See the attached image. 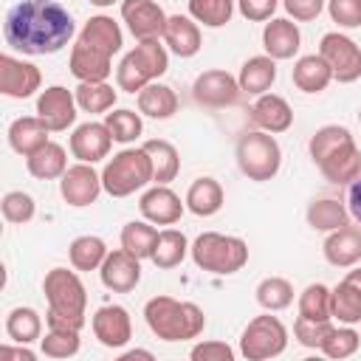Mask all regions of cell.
<instances>
[{
    "mask_svg": "<svg viewBox=\"0 0 361 361\" xmlns=\"http://www.w3.org/2000/svg\"><path fill=\"white\" fill-rule=\"evenodd\" d=\"M76 34L71 11L56 0H20L6 11V42L28 56H45L62 51Z\"/></svg>",
    "mask_w": 361,
    "mask_h": 361,
    "instance_id": "6da1fadb",
    "label": "cell"
},
{
    "mask_svg": "<svg viewBox=\"0 0 361 361\" xmlns=\"http://www.w3.org/2000/svg\"><path fill=\"white\" fill-rule=\"evenodd\" d=\"M307 152L319 172L330 183H353L361 175V149L353 138V133L341 124H324L310 135Z\"/></svg>",
    "mask_w": 361,
    "mask_h": 361,
    "instance_id": "7a4b0ae2",
    "label": "cell"
},
{
    "mask_svg": "<svg viewBox=\"0 0 361 361\" xmlns=\"http://www.w3.org/2000/svg\"><path fill=\"white\" fill-rule=\"evenodd\" d=\"M42 293L48 299V313H45L48 330H73V333H79L85 327L87 290H85L76 271L51 268L42 279Z\"/></svg>",
    "mask_w": 361,
    "mask_h": 361,
    "instance_id": "3957f363",
    "label": "cell"
},
{
    "mask_svg": "<svg viewBox=\"0 0 361 361\" xmlns=\"http://www.w3.org/2000/svg\"><path fill=\"white\" fill-rule=\"evenodd\" d=\"M144 319L161 341H189L197 338L206 327V316L195 302H180L164 293L144 305Z\"/></svg>",
    "mask_w": 361,
    "mask_h": 361,
    "instance_id": "277c9868",
    "label": "cell"
},
{
    "mask_svg": "<svg viewBox=\"0 0 361 361\" xmlns=\"http://www.w3.org/2000/svg\"><path fill=\"white\" fill-rule=\"evenodd\" d=\"M189 254H192V259L200 271H209V274H217V276L237 274L248 262L245 240L231 237V234H220V231L197 234L195 243L189 245Z\"/></svg>",
    "mask_w": 361,
    "mask_h": 361,
    "instance_id": "5b68a950",
    "label": "cell"
},
{
    "mask_svg": "<svg viewBox=\"0 0 361 361\" xmlns=\"http://www.w3.org/2000/svg\"><path fill=\"white\" fill-rule=\"evenodd\" d=\"M169 68V54L161 45V39H141L133 51L124 54V59L116 68V85L118 90L138 93L158 76H164Z\"/></svg>",
    "mask_w": 361,
    "mask_h": 361,
    "instance_id": "8992f818",
    "label": "cell"
},
{
    "mask_svg": "<svg viewBox=\"0 0 361 361\" xmlns=\"http://www.w3.org/2000/svg\"><path fill=\"white\" fill-rule=\"evenodd\" d=\"M152 180V161L144 147L116 152L102 169V186L110 197H127Z\"/></svg>",
    "mask_w": 361,
    "mask_h": 361,
    "instance_id": "52a82bcc",
    "label": "cell"
},
{
    "mask_svg": "<svg viewBox=\"0 0 361 361\" xmlns=\"http://www.w3.org/2000/svg\"><path fill=\"white\" fill-rule=\"evenodd\" d=\"M234 155H237L240 172L248 180H257V183L271 180L279 172V164H282V149H279L274 133H265V130L243 133L240 141H237Z\"/></svg>",
    "mask_w": 361,
    "mask_h": 361,
    "instance_id": "ba28073f",
    "label": "cell"
},
{
    "mask_svg": "<svg viewBox=\"0 0 361 361\" xmlns=\"http://www.w3.org/2000/svg\"><path fill=\"white\" fill-rule=\"evenodd\" d=\"M288 347V327L268 313L254 316L240 336V355L248 361H268L282 355Z\"/></svg>",
    "mask_w": 361,
    "mask_h": 361,
    "instance_id": "9c48e42d",
    "label": "cell"
},
{
    "mask_svg": "<svg viewBox=\"0 0 361 361\" xmlns=\"http://www.w3.org/2000/svg\"><path fill=\"white\" fill-rule=\"evenodd\" d=\"M319 54L330 65L336 82L350 85V82L361 79V45L355 39H350L347 34L327 31L319 42Z\"/></svg>",
    "mask_w": 361,
    "mask_h": 361,
    "instance_id": "30bf717a",
    "label": "cell"
},
{
    "mask_svg": "<svg viewBox=\"0 0 361 361\" xmlns=\"http://www.w3.org/2000/svg\"><path fill=\"white\" fill-rule=\"evenodd\" d=\"M68 68L79 82H107V76L113 71V54L96 42L76 37V42L71 48Z\"/></svg>",
    "mask_w": 361,
    "mask_h": 361,
    "instance_id": "8fae6325",
    "label": "cell"
},
{
    "mask_svg": "<svg viewBox=\"0 0 361 361\" xmlns=\"http://www.w3.org/2000/svg\"><path fill=\"white\" fill-rule=\"evenodd\" d=\"M121 20L130 34L141 39H161L166 31V11L155 0H121Z\"/></svg>",
    "mask_w": 361,
    "mask_h": 361,
    "instance_id": "7c38bea8",
    "label": "cell"
},
{
    "mask_svg": "<svg viewBox=\"0 0 361 361\" xmlns=\"http://www.w3.org/2000/svg\"><path fill=\"white\" fill-rule=\"evenodd\" d=\"M240 82L223 68L203 71L192 85V96L203 107H231L240 99Z\"/></svg>",
    "mask_w": 361,
    "mask_h": 361,
    "instance_id": "4fadbf2b",
    "label": "cell"
},
{
    "mask_svg": "<svg viewBox=\"0 0 361 361\" xmlns=\"http://www.w3.org/2000/svg\"><path fill=\"white\" fill-rule=\"evenodd\" d=\"M102 175L93 169V164H73L65 169V175L59 178V195L68 206L73 209H82V206H90L96 203L99 192H102Z\"/></svg>",
    "mask_w": 361,
    "mask_h": 361,
    "instance_id": "5bb4252c",
    "label": "cell"
},
{
    "mask_svg": "<svg viewBox=\"0 0 361 361\" xmlns=\"http://www.w3.org/2000/svg\"><path fill=\"white\" fill-rule=\"evenodd\" d=\"M42 73L34 62L17 59L11 54L0 56V93L8 99H28L39 90Z\"/></svg>",
    "mask_w": 361,
    "mask_h": 361,
    "instance_id": "9a60e30c",
    "label": "cell"
},
{
    "mask_svg": "<svg viewBox=\"0 0 361 361\" xmlns=\"http://www.w3.org/2000/svg\"><path fill=\"white\" fill-rule=\"evenodd\" d=\"M76 93L62 85H51L37 96V116L51 133H62L76 121Z\"/></svg>",
    "mask_w": 361,
    "mask_h": 361,
    "instance_id": "2e32d148",
    "label": "cell"
},
{
    "mask_svg": "<svg viewBox=\"0 0 361 361\" xmlns=\"http://www.w3.org/2000/svg\"><path fill=\"white\" fill-rule=\"evenodd\" d=\"M102 285L113 293H130L138 282H141V259L133 257L124 248H116L104 257L102 268H99Z\"/></svg>",
    "mask_w": 361,
    "mask_h": 361,
    "instance_id": "e0dca14e",
    "label": "cell"
},
{
    "mask_svg": "<svg viewBox=\"0 0 361 361\" xmlns=\"http://www.w3.org/2000/svg\"><path fill=\"white\" fill-rule=\"evenodd\" d=\"M90 324H93V336L107 350H118V347H124L133 338V322H130V313L121 305H104V307H99L93 313Z\"/></svg>",
    "mask_w": 361,
    "mask_h": 361,
    "instance_id": "ac0fdd59",
    "label": "cell"
},
{
    "mask_svg": "<svg viewBox=\"0 0 361 361\" xmlns=\"http://www.w3.org/2000/svg\"><path fill=\"white\" fill-rule=\"evenodd\" d=\"M183 206L180 197L166 186V183H155L149 186L141 200H138V209H141V217L149 220L152 226H175L183 214Z\"/></svg>",
    "mask_w": 361,
    "mask_h": 361,
    "instance_id": "d6986e66",
    "label": "cell"
},
{
    "mask_svg": "<svg viewBox=\"0 0 361 361\" xmlns=\"http://www.w3.org/2000/svg\"><path fill=\"white\" fill-rule=\"evenodd\" d=\"M110 144H113V135L104 121H85L71 135V152L82 164H96V161L107 158Z\"/></svg>",
    "mask_w": 361,
    "mask_h": 361,
    "instance_id": "ffe728a7",
    "label": "cell"
},
{
    "mask_svg": "<svg viewBox=\"0 0 361 361\" xmlns=\"http://www.w3.org/2000/svg\"><path fill=\"white\" fill-rule=\"evenodd\" d=\"M302 45V34L293 20L276 17L262 28V48L271 59H293Z\"/></svg>",
    "mask_w": 361,
    "mask_h": 361,
    "instance_id": "44dd1931",
    "label": "cell"
},
{
    "mask_svg": "<svg viewBox=\"0 0 361 361\" xmlns=\"http://www.w3.org/2000/svg\"><path fill=\"white\" fill-rule=\"evenodd\" d=\"M251 121L259 127V130H265V133H285V130H290V124H293V110H290V104L282 99V96H276V93H262V96H257V102L251 104Z\"/></svg>",
    "mask_w": 361,
    "mask_h": 361,
    "instance_id": "7402d4cb",
    "label": "cell"
},
{
    "mask_svg": "<svg viewBox=\"0 0 361 361\" xmlns=\"http://www.w3.org/2000/svg\"><path fill=\"white\" fill-rule=\"evenodd\" d=\"M324 259L336 268H353L361 259V231L355 226H341L336 231H330V237L322 245Z\"/></svg>",
    "mask_w": 361,
    "mask_h": 361,
    "instance_id": "603a6c76",
    "label": "cell"
},
{
    "mask_svg": "<svg viewBox=\"0 0 361 361\" xmlns=\"http://www.w3.org/2000/svg\"><path fill=\"white\" fill-rule=\"evenodd\" d=\"M164 42L169 45L172 54H178L180 59H189L200 51L203 39H200V28L192 17L183 14H172L166 20V31H164Z\"/></svg>",
    "mask_w": 361,
    "mask_h": 361,
    "instance_id": "cb8c5ba5",
    "label": "cell"
},
{
    "mask_svg": "<svg viewBox=\"0 0 361 361\" xmlns=\"http://www.w3.org/2000/svg\"><path fill=\"white\" fill-rule=\"evenodd\" d=\"M48 127L39 116H20L11 121L8 127V147L17 152V155H31L37 152L42 144H48Z\"/></svg>",
    "mask_w": 361,
    "mask_h": 361,
    "instance_id": "d4e9b609",
    "label": "cell"
},
{
    "mask_svg": "<svg viewBox=\"0 0 361 361\" xmlns=\"http://www.w3.org/2000/svg\"><path fill=\"white\" fill-rule=\"evenodd\" d=\"M293 85L302 90V93H322L330 82H333V71L330 65L324 62L322 54H305L293 62Z\"/></svg>",
    "mask_w": 361,
    "mask_h": 361,
    "instance_id": "484cf974",
    "label": "cell"
},
{
    "mask_svg": "<svg viewBox=\"0 0 361 361\" xmlns=\"http://www.w3.org/2000/svg\"><path fill=\"white\" fill-rule=\"evenodd\" d=\"M223 200H226V195H223L220 180L203 175V178L192 180V186L186 189V200H183V203H186V209H189L192 214H197V217H212V214H217V212L223 209Z\"/></svg>",
    "mask_w": 361,
    "mask_h": 361,
    "instance_id": "4316f807",
    "label": "cell"
},
{
    "mask_svg": "<svg viewBox=\"0 0 361 361\" xmlns=\"http://www.w3.org/2000/svg\"><path fill=\"white\" fill-rule=\"evenodd\" d=\"M276 79V59H271L268 54H259V56H251L243 62L240 68V90L243 93H251V96H262L268 93V87L274 85Z\"/></svg>",
    "mask_w": 361,
    "mask_h": 361,
    "instance_id": "83f0119b",
    "label": "cell"
},
{
    "mask_svg": "<svg viewBox=\"0 0 361 361\" xmlns=\"http://www.w3.org/2000/svg\"><path fill=\"white\" fill-rule=\"evenodd\" d=\"M25 169H28L37 180H56V178H62L65 169H68L65 147L56 144V141L42 144L37 152H31V155L25 158Z\"/></svg>",
    "mask_w": 361,
    "mask_h": 361,
    "instance_id": "f1b7e54d",
    "label": "cell"
},
{
    "mask_svg": "<svg viewBox=\"0 0 361 361\" xmlns=\"http://www.w3.org/2000/svg\"><path fill=\"white\" fill-rule=\"evenodd\" d=\"M138 110H141L144 116H149V118L164 121V118L175 116V110H178V96H175V90H172L169 85L149 82L144 90H138Z\"/></svg>",
    "mask_w": 361,
    "mask_h": 361,
    "instance_id": "f546056e",
    "label": "cell"
},
{
    "mask_svg": "<svg viewBox=\"0 0 361 361\" xmlns=\"http://www.w3.org/2000/svg\"><path fill=\"white\" fill-rule=\"evenodd\" d=\"M144 149L149 152V161H152V183L175 180V175L180 172V155H178L175 144H169L164 138H149V141H144Z\"/></svg>",
    "mask_w": 361,
    "mask_h": 361,
    "instance_id": "4dcf8cb0",
    "label": "cell"
},
{
    "mask_svg": "<svg viewBox=\"0 0 361 361\" xmlns=\"http://www.w3.org/2000/svg\"><path fill=\"white\" fill-rule=\"evenodd\" d=\"M347 220H350V209L336 197H319L310 200L307 206V226L313 231H336L347 226Z\"/></svg>",
    "mask_w": 361,
    "mask_h": 361,
    "instance_id": "1f68e13d",
    "label": "cell"
},
{
    "mask_svg": "<svg viewBox=\"0 0 361 361\" xmlns=\"http://www.w3.org/2000/svg\"><path fill=\"white\" fill-rule=\"evenodd\" d=\"M107 254L110 251H107L104 240L96 234H82L68 245V259L76 271H99Z\"/></svg>",
    "mask_w": 361,
    "mask_h": 361,
    "instance_id": "d6a6232c",
    "label": "cell"
},
{
    "mask_svg": "<svg viewBox=\"0 0 361 361\" xmlns=\"http://www.w3.org/2000/svg\"><path fill=\"white\" fill-rule=\"evenodd\" d=\"M155 243H158V231H155V226L149 220H130V223H124V228H121V248L130 251L133 257L152 259Z\"/></svg>",
    "mask_w": 361,
    "mask_h": 361,
    "instance_id": "836d02e7",
    "label": "cell"
},
{
    "mask_svg": "<svg viewBox=\"0 0 361 361\" xmlns=\"http://www.w3.org/2000/svg\"><path fill=\"white\" fill-rule=\"evenodd\" d=\"M186 254H189V240H186L183 231H178V228H164V231H158V243H155V251H152V262H155L161 271H169V268L180 265Z\"/></svg>",
    "mask_w": 361,
    "mask_h": 361,
    "instance_id": "e575fe53",
    "label": "cell"
},
{
    "mask_svg": "<svg viewBox=\"0 0 361 361\" xmlns=\"http://www.w3.org/2000/svg\"><path fill=\"white\" fill-rule=\"evenodd\" d=\"M79 37L87 39V42H96V45L107 48L110 54H118L121 45H124V34H121L118 23H116L113 17H107V14H96V17H90V20L82 25Z\"/></svg>",
    "mask_w": 361,
    "mask_h": 361,
    "instance_id": "d590c367",
    "label": "cell"
},
{
    "mask_svg": "<svg viewBox=\"0 0 361 361\" xmlns=\"http://www.w3.org/2000/svg\"><path fill=\"white\" fill-rule=\"evenodd\" d=\"M299 316L310 322H330L333 319V290L322 282H313L299 296Z\"/></svg>",
    "mask_w": 361,
    "mask_h": 361,
    "instance_id": "8d00e7d4",
    "label": "cell"
},
{
    "mask_svg": "<svg viewBox=\"0 0 361 361\" xmlns=\"http://www.w3.org/2000/svg\"><path fill=\"white\" fill-rule=\"evenodd\" d=\"M6 333L17 344H31L42 336V319L34 307H14L6 316Z\"/></svg>",
    "mask_w": 361,
    "mask_h": 361,
    "instance_id": "74e56055",
    "label": "cell"
},
{
    "mask_svg": "<svg viewBox=\"0 0 361 361\" xmlns=\"http://www.w3.org/2000/svg\"><path fill=\"white\" fill-rule=\"evenodd\" d=\"M333 319H338V324L361 322V290L347 276L333 288Z\"/></svg>",
    "mask_w": 361,
    "mask_h": 361,
    "instance_id": "f35d334b",
    "label": "cell"
},
{
    "mask_svg": "<svg viewBox=\"0 0 361 361\" xmlns=\"http://www.w3.org/2000/svg\"><path fill=\"white\" fill-rule=\"evenodd\" d=\"M254 296H257V305H259V307L276 313V310H285V307L293 302V285H290L285 276H265V279L257 285Z\"/></svg>",
    "mask_w": 361,
    "mask_h": 361,
    "instance_id": "ab89813d",
    "label": "cell"
},
{
    "mask_svg": "<svg viewBox=\"0 0 361 361\" xmlns=\"http://www.w3.org/2000/svg\"><path fill=\"white\" fill-rule=\"evenodd\" d=\"M76 104L85 113H107L116 104V90L107 82H79Z\"/></svg>",
    "mask_w": 361,
    "mask_h": 361,
    "instance_id": "60d3db41",
    "label": "cell"
},
{
    "mask_svg": "<svg viewBox=\"0 0 361 361\" xmlns=\"http://www.w3.org/2000/svg\"><path fill=\"white\" fill-rule=\"evenodd\" d=\"M234 14V0H189V17L206 28H223Z\"/></svg>",
    "mask_w": 361,
    "mask_h": 361,
    "instance_id": "b9f144b4",
    "label": "cell"
},
{
    "mask_svg": "<svg viewBox=\"0 0 361 361\" xmlns=\"http://www.w3.org/2000/svg\"><path fill=\"white\" fill-rule=\"evenodd\" d=\"M104 124H107L113 141H118V144H130V141H135V138L141 135V130H144L141 116H138L135 110H127V107L107 113V116H104Z\"/></svg>",
    "mask_w": 361,
    "mask_h": 361,
    "instance_id": "7bdbcfd3",
    "label": "cell"
},
{
    "mask_svg": "<svg viewBox=\"0 0 361 361\" xmlns=\"http://www.w3.org/2000/svg\"><path fill=\"white\" fill-rule=\"evenodd\" d=\"M0 209H3V217H6L8 223H14V226H23V223H28V220L34 217V212H37V203H34V197H31L28 192H23V189H14V192H6V195H3V200H0Z\"/></svg>",
    "mask_w": 361,
    "mask_h": 361,
    "instance_id": "ee69618b",
    "label": "cell"
},
{
    "mask_svg": "<svg viewBox=\"0 0 361 361\" xmlns=\"http://www.w3.org/2000/svg\"><path fill=\"white\" fill-rule=\"evenodd\" d=\"M42 355L48 358H73L79 353V333L73 330H48L45 338H39Z\"/></svg>",
    "mask_w": 361,
    "mask_h": 361,
    "instance_id": "f6af8a7d",
    "label": "cell"
},
{
    "mask_svg": "<svg viewBox=\"0 0 361 361\" xmlns=\"http://www.w3.org/2000/svg\"><path fill=\"white\" fill-rule=\"evenodd\" d=\"M333 319L330 322H310V319H296L293 322V338L302 344V347H307V350H322V344H324V338L333 333Z\"/></svg>",
    "mask_w": 361,
    "mask_h": 361,
    "instance_id": "bcb514c9",
    "label": "cell"
},
{
    "mask_svg": "<svg viewBox=\"0 0 361 361\" xmlns=\"http://www.w3.org/2000/svg\"><path fill=\"white\" fill-rule=\"evenodd\" d=\"M355 350H358V333L353 330V324L333 327V333L322 344V353L327 358H350Z\"/></svg>",
    "mask_w": 361,
    "mask_h": 361,
    "instance_id": "7dc6e473",
    "label": "cell"
},
{
    "mask_svg": "<svg viewBox=\"0 0 361 361\" xmlns=\"http://www.w3.org/2000/svg\"><path fill=\"white\" fill-rule=\"evenodd\" d=\"M327 14L338 28H361V0H327Z\"/></svg>",
    "mask_w": 361,
    "mask_h": 361,
    "instance_id": "c3c4849f",
    "label": "cell"
},
{
    "mask_svg": "<svg viewBox=\"0 0 361 361\" xmlns=\"http://www.w3.org/2000/svg\"><path fill=\"white\" fill-rule=\"evenodd\" d=\"M189 355L192 361H234V350L226 341H200Z\"/></svg>",
    "mask_w": 361,
    "mask_h": 361,
    "instance_id": "681fc988",
    "label": "cell"
},
{
    "mask_svg": "<svg viewBox=\"0 0 361 361\" xmlns=\"http://www.w3.org/2000/svg\"><path fill=\"white\" fill-rule=\"evenodd\" d=\"M279 0H237V8L245 20L251 23H262V20H271L274 11H276Z\"/></svg>",
    "mask_w": 361,
    "mask_h": 361,
    "instance_id": "f907efd6",
    "label": "cell"
},
{
    "mask_svg": "<svg viewBox=\"0 0 361 361\" xmlns=\"http://www.w3.org/2000/svg\"><path fill=\"white\" fill-rule=\"evenodd\" d=\"M282 6L296 23H310L324 11V0H282Z\"/></svg>",
    "mask_w": 361,
    "mask_h": 361,
    "instance_id": "816d5d0a",
    "label": "cell"
},
{
    "mask_svg": "<svg viewBox=\"0 0 361 361\" xmlns=\"http://www.w3.org/2000/svg\"><path fill=\"white\" fill-rule=\"evenodd\" d=\"M347 209H350V214L361 223V175L350 183V189H347Z\"/></svg>",
    "mask_w": 361,
    "mask_h": 361,
    "instance_id": "f5cc1de1",
    "label": "cell"
},
{
    "mask_svg": "<svg viewBox=\"0 0 361 361\" xmlns=\"http://www.w3.org/2000/svg\"><path fill=\"white\" fill-rule=\"evenodd\" d=\"M0 355H11V358H23V361H34L37 358L25 344H20V347H8L6 344V347H0Z\"/></svg>",
    "mask_w": 361,
    "mask_h": 361,
    "instance_id": "db71d44e",
    "label": "cell"
},
{
    "mask_svg": "<svg viewBox=\"0 0 361 361\" xmlns=\"http://www.w3.org/2000/svg\"><path fill=\"white\" fill-rule=\"evenodd\" d=\"M135 358H144V361H152V353L149 350H130L121 355V361H135Z\"/></svg>",
    "mask_w": 361,
    "mask_h": 361,
    "instance_id": "11a10c76",
    "label": "cell"
},
{
    "mask_svg": "<svg viewBox=\"0 0 361 361\" xmlns=\"http://www.w3.org/2000/svg\"><path fill=\"white\" fill-rule=\"evenodd\" d=\"M347 279L361 290V268H353V271H347Z\"/></svg>",
    "mask_w": 361,
    "mask_h": 361,
    "instance_id": "9f6ffc18",
    "label": "cell"
},
{
    "mask_svg": "<svg viewBox=\"0 0 361 361\" xmlns=\"http://www.w3.org/2000/svg\"><path fill=\"white\" fill-rule=\"evenodd\" d=\"M87 3H93V6H99V8H107V6H113L116 0H87Z\"/></svg>",
    "mask_w": 361,
    "mask_h": 361,
    "instance_id": "6f0895ef",
    "label": "cell"
},
{
    "mask_svg": "<svg viewBox=\"0 0 361 361\" xmlns=\"http://www.w3.org/2000/svg\"><path fill=\"white\" fill-rule=\"evenodd\" d=\"M358 121H361V107H358Z\"/></svg>",
    "mask_w": 361,
    "mask_h": 361,
    "instance_id": "680465c9",
    "label": "cell"
}]
</instances>
